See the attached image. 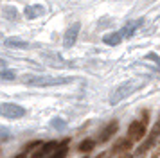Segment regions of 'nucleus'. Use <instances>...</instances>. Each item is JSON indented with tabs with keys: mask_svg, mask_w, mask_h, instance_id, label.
<instances>
[{
	"mask_svg": "<svg viewBox=\"0 0 160 158\" xmlns=\"http://www.w3.org/2000/svg\"><path fill=\"white\" fill-rule=\"evenodd\" d=\"M157 126H158V128H160V117H158V122H157Z\"/></svg>",
	"mask_w": 160,
	"mask_h": 158,
	"instance_id": "nucleus-24",
	"label": "nucleus"
},
{
	"mask_svg": "<svg viewBox=\"0 0 160 158\" xmlns=\"http://www.w3.org/2000/svg\"><path fill=\"white\" fill-rule=\"evenodd\" d=\"M131 146H133V142H131L130 138L126 136V138H119L113 146H112V149H110V155H124V153H130Z\"/></svg>",
	"mask_w": 160,
	"mask_h": 158,
	"instance_id": "nucleus-8",
	"label": "nucleus"
},
{
	"mask_svg": "<svg viewBox=\"0 0 160 158\" xmlns=\"http://www.w3.org/2000/svg\"><path fill=\"white\" fill-rule=\"evenodd\" d=\"M0 77H2V81H8V79H11V81H13V79H15V72H9V70H6V68H4Z\"/></svg>",
	"mask_w": 160,
	"mask_h": 158,
	"instance_id": "nucleus-18",
	"label": "nucleus"
},
{
	"mask_svg": "<svg viewBox=\"0 0 160 158\" xmlns=\"http://www.w3.org/2000/svg\"><path fill=\"white\" fill-rule=\"evenodd\" d=\"M102 42L106 43V45H119V43L122 42V36H121V32H112V34H106L102 36Z\"/></svg>",
	"mask_w": 160,
	"mask_h": 158,
	"instance_id": "nucleus-13",
	"label": "nucleus"
},
{
	"mask_svg": "<svg viewBox=\"0 0 160 158\" xmlns=\"http://www.w3.org/2000/svg\"><path fill=\"white\" fill-rule=\"evenodd\" d=\"M144 135H146V119L144 121H133L128 126V138H130L131 142L142 140Z\"/></svg>",
	"mask_w": 160,
	"mask_h": 158,
	"instance_id": "nucleus-5",
	"label": "nucleus"
},
{
	"mask_svg": "<svg viewBox=\"0 0 160 158\" xmlns=\"http://www.w3.org/2000/svg\"><path fill=\"white\" fill-rule=\"evenodd\" d=\"M4 16L8 20H16L18 18V11L15 6H4Z\"/></svg>",
	"mask_w": 160,
	"mask_h": 158,
	"instance_id": "nucleus-14",
	"label": "nucleus"
},
{
	"mask_svg": "<svg viewBox=\"0 0 160 158\" xmlns=\"http://www.w3.org/2000/svg\"><path fill=\"white\" fill-rule=\"evenodd\" d=\"M22 83L27 86H59L72 83V77H51V76L25 74V76H22Z\"/></svg>",
	"mask_w": 160,
	"mask_h": 158,
	"instance_id": "nucleus-1",
	"label": "nucleus"
},
{
	"mask_svg": "<svg viewBox=\"0 0 160 158\" xmlns=\"http://www.w3.org/2000/svg\"><path fill=\"white\" fill-rule=\"evenodd\" d=\"M144 23V20H135V22H128L126 25H124L119 32H121V36H122V40H128V38H131V36L135 34V31H137L140 25Z\"/></svg>",
	"mask_w": 160,
	"mask_h": 158,
	"instance_id": "nucleus-9",
	"label": "nucleus"
},
{
	"mask_svg": "<svg viewBox=\"0 0 160 158\" xmlns=\"http://www.w3.org/2000/svg\"><path fill=\"white\" fill-rule=\"evenodd\" d=\"M117 129H119V122L113 121V122H110L106 128L101 131V135H99V144H104V142H108L110 138L113 136V133H115Z\"/></svg>",
	"mask_w": 160,
	"mask_h": 158,
	"instance_id": "nucleus-11",
	"label": "nucleus"
},
{
	"mask_svg": "<svg viewBox=\"0 0 160 158\" xmlns=\"http://www.w3.org/2000/svg\"><path fill=\"white\" fill-rule=\"evenodd\" d=\"M45 13V7L42 4H34V6H27L23 9V14H25V18L27 20H34V18H40V16H43Z\"/></svg>",
	"mask_w": 160,
	"mask_h": 158,
	"instance_id": "nucleus-10",
	"label": "nucleus"
},
{
	"mask_svg": "<svg viewBox=\"0 0 160 158\" xmlns=\"http://www.w3.org/2000/svg\"><path fill=\"white\" fill-rule=\"evenodd\" d=\"M94 147H95V140H92V138H87V140H83V142L79 144L81 153H90Z\"/></svg>",
	"mask_w": 160,
	"mask_h": 158,
	"instance_id": "nucleus-15",
	"label": "nucleus"
},
{
	"mask_svg": "<svg viewBox=\"0 0 160 158\" xmlns=\"http://www.w3.org/2000/svg\"><path fill=\"white\" fill-rule=\"evenodd\" d=\"M51 126L54 129H58V131H65V129H67V122L61 121V119H54V121L51 122Z\"/></svg>",
	"mask_w": 160,
	"mask_h": 158,
	"instance_id": "nucleus-17",
	"label": "nucleus"
},
{
	"mask_svg": "<svg viewBox=\"0 0 160 158\" xmlns=\"http://www.w3.org/2000/svg\"><path fill=\"white\" fill-rule=\"evenodd\" d=\"M15 158H25V155H23V153H20V155H16Z\"/></svg>",
	"mask_w": 160,
	"mask_h": 158,
	"instance_id": "nucleus-23",
	"label": "nucleus"
},
{
	"mask_svg": "<svg viewBox=\"0 0 160 158\" xmlns=\"http://www.w3.org/2000/svg\"><path fill=\"white\" fill-rule=\"evenodd\" d=\"M6 47H11V49H27L29 47V43L23 42V40H18V38H9L4 42Z\"/></svg>",
	"mask_w": 160,
	"mask_h": 158,
	"instance_id": "nucleus-12",
	"label": "nucleus"
},
{
	"mask_svg": "<svg viewBox=\"0 0 160 158\" xmlns=\"http://www.w3.org/2000/svg\"><path fill=\"white\" fill-rule=\"evenodd\" d=\"M146 59H149V61H155V63L158 65V68H160V56H157V54H148V56H146Z\"/></svg>",
	"mask_w": 160,
	"mask_h": 158,
	"instance_id": "nucleus-19",
	"label": "nucleus"
},
{
	"mask_svg": "<svg viewBox=\"0 0 160 158\" xmlns=\"http://www.w3.org/2000/svg\"><path fill=\"white\" fill-rule=\"evenodd\" d=\"M59 146H61V142H56V140L42 144V147L32 153V158H49V156H52V155L59 149Z\"/></svg>",
	"mask_w": 160,
	"mask_h": 158,
	"instance_id": "nucleus-6",
	"label": "nucleus"
},
{
	"mask_svg": "<svg viewBox=\"0 0 160 158\" xmlns=\"http://www.w3.org/2000/svg\"><path fill=\"white\" fill-rule=\"evenodd\" d=\"M8 129L4 128V126H2V138H0V140H2V142H8Z\"/></svg>",
	"mask_w": 160,
	"mask_h": 158,
	"instance_id": "nucleus-21",
	"label": "nucleus"
},
{
	"mask_svg": "<svg viewBox=\"0 0 160 158\" xmlns=\"http://www.w3.org/2000/svg\"><path fill=\"white\" fill-rule=\"evenodd\" d=\"M135 88H137V86H135V83H133V81H128V83H122V85H119L115 90L112 92V97H110V104H113V106H115V104H119V102H121L122 99H126L128 95H131V93L135 92Z\"/></svg>",
	"mask_w": 160,
	"mask_h": 158,
	"instance_id": "nucleus-2",
	"label": "nucleus"
},
{
	"mask_svg": "<svg viewBox=\"0 0 160 158\" xmlns=\"http://www.w3.org/2000/svg\"><path fill=\"white\" fill-rule=\"evenodd\" d=\"M117 158H133V156H131L130 153H124V155H119Z\"/></svg>",
	"mask_w": 160,
	"mask_h": 158,
	"instance_id": "nucleus-22",
	"label": "nucleus"
},
{
	"mask_svg": "<svg viewBox=\"0 0 160 158\" xmlns=\"http://www.w3.org/2000/svg\"><path fill=\"white\" fill-rule=\"evenodd\" d=\"M67 147H68V138L67 140H63L61 142V146H59V149L52 155V156H49V158H65L67 156Z\"/></svg>",
	"mask_w": 160,
	"mask_h": 158,
	"instance_id": "nucleus-16",
	"label": "nucleus"
},
{
	"mask_svg": "<svg viewBox=\"0 0 160 158\" xmlns=\"http://www.w3.org/2000/svg\"><path fill=\"white\" fill-rule=\"evenodd\" d=\"M0 111H2L4 119H22V117H25V108H22L20 104H13V102H2Z\"/></svg>",
	"mask_w": 160,
	"mask_h": 158,
	"instance_id": "nucleus-4",
	"label": "nucleus"
},
{
	"mask_svg": "<svg viewBox=\"0 0 160 158\" xmlns=\"http://www.w3.org/2000/svg\"><path fill=\"white\" fill-rule=\"evenodd\" d=\"M40 140H34V142H31V144H25V147H23V149L25 151H31V149H34V147H38V146H40Z\"/></svg>",
	"mask_w": 160,
	"mask_h": 158,
	"instance_id": "nucleus-20",
	"label": "nucleus"
},
{
	"mask_svg": "<svg viewBox=\"0 0 160 158\" xmlns=\"http://www.w3.org/2000/svg\"><path fill=\"white\" fill-rule=\"evenodd\" d=\"M158 136H160V128H158V126H155V128L151 129V133L148 135V138H146L144 142H142L137 149H135V156H137V158L144 156L146 153H148V151L155 146V142H157V138H158Z\"/></svg>",
	"mask_w": 160,
	"mask_h": 158,
	"instance_id": "nucleus-3",
	"label": "nucleus"
},
{
	"mask_svg": "<svg viewBox=\"0 0 160 158\" xmlns=\"http://www.w3.org/2000/svg\"><path fill=\"white\" fill-rule=\"evenodd\" d=\"M79 31H81V23H79V22L72 23V25L65 31V36H63V47H65V49L74 47V43H76V40H78Z\"/></svg>",
	"mask_w": 160,
	"mask_h": 158,
	"instance_id": "nucleus-7",
	"label": "nucleus"
}]
</instances>
